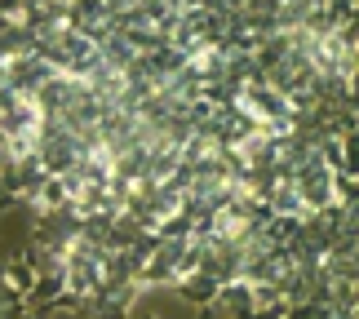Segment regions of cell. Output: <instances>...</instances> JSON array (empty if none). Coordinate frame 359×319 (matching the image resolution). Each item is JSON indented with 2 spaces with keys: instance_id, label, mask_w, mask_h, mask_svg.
<instances>
[{
  "instance_id": "cell-1",
  "label": "cell",
  "mask_w": 359,
  "mask_h": 319,
  "mask_svg": "<svg viewBox=\"0 0 359 319\" xmlns=\"http://www.w3.org/2000/svg\"><path fill=\"white\" fill-rule=\"evenodd\" d=\"M262 217H266V213H262L257 204H244V200H231V196H226V200H217L213 209L204 213L200 226H204V235H209V240H217V244H236V240H244V235L257 226Z\"/></svg>"
}]
</instances>
